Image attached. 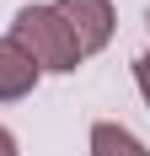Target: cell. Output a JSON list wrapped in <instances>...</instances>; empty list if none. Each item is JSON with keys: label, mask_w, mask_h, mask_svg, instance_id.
I'll return each instance as SVG.
<instances>
[{"label": "cell", "mask_w": 150, "mask_h": 156, "mask_svg": "<svg viewBox=\"0 0 150 156\" xmlns=\"http://www.w3.org/2000/svg\"><path fill=\"white\" fill-rule=\"evenodd\" d=\"M38 76H43V70H38L11 38H0V102H22V97H32Z\"/></svg>", "instance_id": "cell-3"}, {"label": "cell", "mask_w": 150, "mask_h": 156, "mask_svg": "<svg viewBox=\"0 0 150 156\" xmlns=\"http://www.w3.org/2000/svg\"><path fill=\"white\" fill-rule=\"evenodd\" d=\"M134 81H139V97H145V108H150V54L134 59Z\"/></svg>", "instance_id": "cell-5"}, {"label": "cell", "mask_w": 150, "mask_h": 156, "mask_svg": "<svg viewBox=\"0 0 150 156\" xmlns=\"http://www.w3.org/2000/svg\"><path fill=\"white\" fill-rule=\"evenodd\" d=\"M145 27H150V11H145Z\"/></svg>", "instance_id": "cell-7"}, {"label": "cell", "mask_w": 150, "mask_h": 156, "mask_svg": "<svg viewBox=\"0 0 150 156\" xmlns=\"http://www.w3.org/2000/svg\"><path fill=\"white\" fill-rule=\"evenodd\" d=\"M91 156H150V151H145V140L134 129L102 119V124H91Z\"/></svg>", "instance_id": "cell-4"}, {"label": "cell", "mask_w": 150, "mask_h": 156, "mask_svg": "<svg viewBox=\"0 0 150 156\" xmlns=\"http://www.w3.org/2000/svg\"><path fill=\"white\" fill-rule=\"evenodd\" d=\"M11 43L27 54L43 76H70V70H80V43H75L70 22H64L54 5H22L11 22Z\"/></svg>", "instance_id": "cell-1"}, {"label": "cell", "mask_w": 150, "mask_h": 156, "mask_svg": "<svg viewBox=\"0 0 150 156\" xmlns=\"http://www.w3.org/2000/svg\"><path fill=\"white\" fill-rule=\"evenodd\" d=\"M0 156H22V151H16V135H11L5 124H0Z\"/></svg>", "instance_id": "cell-6"}, {"label": "cell", "mask_w": 150, "mask_h": 156, "mask_svg": "<svg viewBox=\"0 0 150 156\" xmlns=\"http://www.w3.org/2000/svg\"><path fill=\"white\" fill-rule=\"evenodd\" d=\"M54 11L70 22L80 54H102L118 32V16H113V0H54Z\"/></svg>", "instance_id": "cell-2"}]
</instances>
